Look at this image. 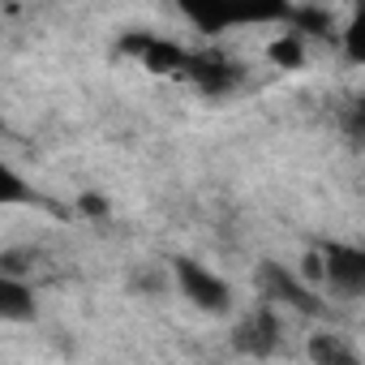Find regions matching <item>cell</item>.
<instances>
[{"mask_svg":"<svg viewBox=\"0 0 365 365\" xmlns=\"http://www.w3.org/2000/svg\"><path fill=\"white\" fill-rule=\"evenodd\" d=\"M348 133L365 138V99H356V108H352V116H348Z\"/></svg>","mask_w":365,"mask_h":365,"instance_id":"4fadbf2b","label":"cell"},{"mask_svg":"<svg viewBox=\"0 0 365 365\" xmlns=\"http://www.w3.org/2000/svg\"><path fill=\"white\" fill-rule=\"evenodd\" d=\"M288 18H297V35H305V31H314V35H327L331 31V18L327 14H318V9H301V14H288Z\"/></svg>","mask_w":365,"mask_h":365,"instance_id":"7c38bea8","label":"cell"},{"mask_svg":"<svg viewBox=\"0 0 365 365\" xmlns=\"http://www.w3.org/2000/svg\"><path fill=\"white\" fill-rule=\"evenodd\" d=\"M232 348L245 356H271L279 348V305L275 301H258L254 314H245L232 331Z\"/></svg>","mask_w":365,"mask_h":365,"instance_id":"5b68a950","label":"cell"},{"mask_svg":"<svg viewBox=\"0 0 365 365\" xmlns=\"http://www.w3.org/2000/svg\"><path fill=\"white\" fill-rule=\"evenodd\" d=\"M305 352H309V361H318V365H356V348H352L344 335H335V331L309 335Z\"/></svg>","mask_w":365,"mask_h":365,"instance_id":"ba28073f","label":"cell"},{"mask_svg":"<svg viewBox=\"0 0 365 365\" xmlns=\"http://www.w3.org/2000/svg\"><path fill=\"white\" fill-rule=\"evenodd\" d=\"M176 5L207 35H220L241 22H284L292 14L288 0H176Z\"/></svg>","mask_w":365,"mask_h":365,"instance_id":"6da1fadb","label":"cell"},{"mask_svg":"<svg viewBox=\"0 0 365 365\" xmlns=\"http://www.w3.org/2000/svg\"><path fill=\"white\" fill-rule=\"evenodd\" d=\"M267 52H271V61H275V65H284V69H297V65L305 61V35H297V31H292V35L275 39Z\"/></svg>","mask_w":365,"mask_h":365,"instance_id":"30bf717a","label":"cell"},{"mask_svg":"<svg viewBox=\"0 0 365 365\" xmlns=\"http://www.w3.org/2000/svg\"><path fill=\"white\" fill-rule=\"evenodd\" d=\"M35 318V292L22 275L0 271V322H31Z\"/></svg>","mask_w":365,"mask_h":365,"instance_id":"8992f818","label":"cell"},{"mask_svg":"<svg viewBox=\"0 0 365 365\" xmlns=\"http://www.w3.org/2000/svg\"><path fill=\"white\" fill-rule=\"evenodd\" d=\"M344 56L352 65H365V0H356L352 18L344 22Z\"/></svg>","mask_w":365,"mask_h":365,"instance_id":"9c48e42d","label":"cell"},{"mask_svg":"<svg viewBox=\"0 0 365 365\" xmlns=\"http://www.w3.org/2000/svg\"><path fill=\"white\" fill-rule=\"evenodd\" d=\"M172 279L180 288V297H185L194 309L211 314V318H224L232 314V288L198 258H172Z\"/></svg>","mask_w":365,"mask_h":365,"instance_id":"3957f363","label":"cell"},{"mask_svg":"<svg viewBox=\"0 0 365 365\" xmlns=\"http://www.w3.org/2000/svg\"><path fill=\"white\" fill-rule=\"evenodd\" d=\"M82 211L95 215V220H103V215H108V202H103L99 194H86V198H82Z\"/></svg>","mask_w":365,"mask_h":365,"instance_id":"5bb4252c","label":"cell"},{"mask_svg":"<svg viewBox=\"0 0 365 365\" xmlns=\"http://www.w3.org/2000/svg\"><path fill=\"white\" fill-rule=\"evenodd\" d=\"M322 254H327V284L322 288H331L344 301H365V250L331 241V245H322Z\"/></svg>","mask_w":365,"mask_h":365,"instance_id":"277c9868","label":"cell"},{"mask_svg":"<svg viewBox=\"0 0 365 365\" xmlns=\"http://www.w3.org/2000/svg\"><path fill=\"white\" fill-rule=\"evenodd\" d=\"M185 78H194V82H198L202 91H211V95H220V91H228V86L237 82V69H232L228 61H220V56H194V52H190Z\"/></svg>","mask_w":365,"mask_h":365,"instance_id":"52a82bcc","label":"cell"},{"mask_svg":"<svg viewBox=\"0 0 365 365\" xmlns=\"http://www.w3.org/2000/svg\"><path fill=\"white\" fill-rule=\"evenodd\" d=\"M0 202H31V185H26V180L5 163V168H0Z\"/></svg>","mask_w":365,"mask_h":365,"instance_id":"8fae6325","label":"cell"},{"mask_svg":"<svg viewBox=\"0 0 365 365\" xmlns=\"http://www.w3.org/2000/svg\"><path fill=\"white\" fill-rule=\"evenodd\" d=\"M258 292H262L267 301L292 309V314H305V318H327V314H331V305L314 292V284H309L301 271H288V267H279V262H262V267H258Z\"/></svg>","mask_w":365,"mask_h":365,"instance_id":"7a4b0ae2","label":"cell"}]
</instances>
